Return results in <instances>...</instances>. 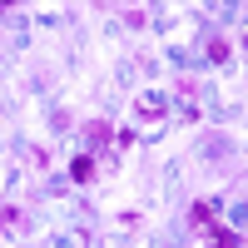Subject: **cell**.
Returning <instances> with one entry per match:
<instances>
[{
  "label": "cell",
  "mask_w": 248,
  "mask_h": 248,
  "mask_svg": "<svg viewBox=\"0 0 248 248\" xmlns=\"http://www.w3.org/2000/svg\"><path fill=\"white\" fill-rule=\"evenodd\" d=\"M109 134H114V129H109V119H90V124H85L90 149H105V144H109Z\"/></svg>",
  "instance_id": "6da1fadb"
},
{
  "label": "cell",
  "mask_w": 248,
  "mask_h": 248,
  "mask_svg": "<svg viewBox=\"0 0 248 248\" xmlns=\"http://www.w3.org/2000/svg\"><path fill=\"white\" fill-rule=\"evenodd\" d=\"M189 223H194L199 233H214V203H203V199H199L194 209H189Z\"/></svg>",
  "instance_id": "7a4b0ae2"
},
{
  "label": "cell",
  "mask_w": 248,
  "mask_h": 248,
  "mask_svg": "<svg viewBox=\"0 0 248 248\" xmlns=\"http://www.w3.org/2000/svg\"><path fill=\"white\" fill-rule=\"evenodd\" d=\"M70 179H75V184H90V179H94V159H90V154H79V159L70 164Z\"/></svg>",
  "instance_id": "3957f363"
},
{
  "label": "cell",
  "mask_w": 248,
  "mask_h": 248,
  "mask_svg": "<svg viewBox=\"0 0 248 248\" xmlns=\"http://www.w3.org/2000/svg\"><path fill=\"white\" fill-rule=\"evenodd\" d=\"M139 119H164V99L159 94H144L139 99Z\"/></svg>",
  "instance_id": "277c9868"
},
{
  "label": "cell",
  "mask_w": 248,
  "mask_h": 248,
  "mask_svg": "<svg viewBox=\"0 0 248 248\" xmlns=\"http://www.w3.org/2000/svg\"><path fill=\"white\" fill-rule=\"evenodd\" d=\"M243 238L233 233V229H214V248H238Z\"/></svg>",
  "instance_id": "5b68a950"
},
{
  "label": "cell",
  "mask_w": 248,
  "mask_h": 248,
  "mask_svg": "<svg viewBox=\"0 0 248 248\" xmlns=\"http://www.w3.org/2000/svg\"><path fill=\"white\" fill-rule=\"evenodd\" d=\"M209 60H229V40H223V35L209 40Z\"/></svg>",
  "instance_id": "8992f818"
}]
</instances>
